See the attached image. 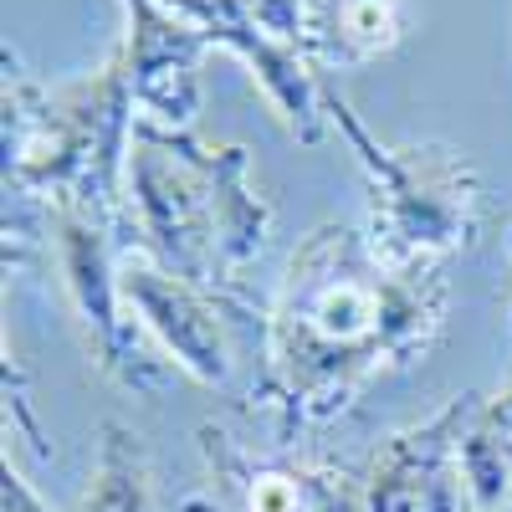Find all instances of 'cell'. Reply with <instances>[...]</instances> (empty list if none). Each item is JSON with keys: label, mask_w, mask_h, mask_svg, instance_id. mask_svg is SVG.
Masks as SVG:
<instances>
[{"label": "cell", "mask_w": 512, "mask_h": 512, "mask_svg": "<svg viewBox=\"0 0 512 512\" xmlns=\"http://www.w3.org/2000/svg\"><path fill=\"white\" fill-rule=\"evenodd\" d=\"M400 0H303V47L318 67H359L400 41Z\"/></svg>", "instance_id": "2"}, {"label": "cell", "mask_w": 512, "mask_h": 512, "mask_svg": "<svg viewBox=\"0 0 512 512\" xmlns=\"http://www.w3.org/2000/svg\"><path fill=\"white\" fill-rule=\"evenodd\" d=\"M431 303H384V292L364 282L359 241L349 231H318L313 246L292 262V297L277 318V364L292 374V390H323L333 395V364L338 384L344 374H364L384 338L420 333L431 323Z\"/></svg>", "instance_id": "1"}]
</instances>
